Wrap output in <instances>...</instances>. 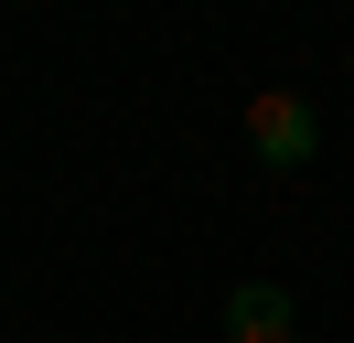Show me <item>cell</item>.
Returning <instances> with one entry per match:
<instances>
[{
  "instance_id": "obj_1",
  "label": "cell",
  "mask_w": 354,
  "mask_h": 343,
  "mask_svg": "<svg viewBox=\"0 0 354 343\" xmlns=\"http://www.w3.org/2000/svg\"><path fill=\"white\" fill-rule=\"evenodd\" d=\"M247 150H258L268 172H311V150H322V118H311V97H290V86H258V97H247Z\"/></svg>"
},
{
  "instance_id": "obj_2",
  "label": "cell",
  "mask_w": 354,
  "mask_h": 343,
  "mask_svg": "<svg viewBox=\"0 0 354 343\" xmlns=\"http://www.w3.org/2000/svg\"><path fill=\"white\" fill-rule=\"evenodd\" d=\"M225 343H301V311H290L279 279H236L225 290Z\"/></svg>"
}]
</instances>
